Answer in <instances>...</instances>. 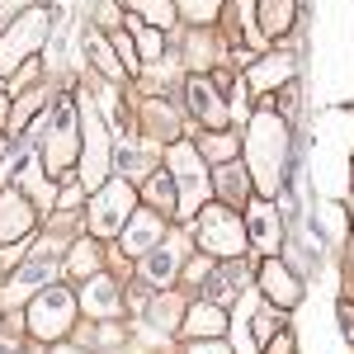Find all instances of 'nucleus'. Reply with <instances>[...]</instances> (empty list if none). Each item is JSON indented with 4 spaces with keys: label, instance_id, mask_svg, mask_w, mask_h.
Segmentation results:
<instances>
[{
    "label": "nucleus",
    "instance_id": "15",
    "mask_svg": "<svg viewBox=\"0 0 354 354\" xmlns=\"http://www.w3.org/2000/svg\"><path fill=\"white\" fill-rule=\"evenodd\" d=\"M222 326H227V322H222L218 307H194L185 330H189V335H222Z\"/></svg>",
    "mask_w": 354,
    "mask_h": 354
},
{
    "label": "nucleus",
    "instance_id": "2",
    "mask_svg": "<svg viewBox=\"0 0 354 354\" xmlns=\"http://www.w3.org/2000/svg\"><path fill=\"white\" fill-rule=\"evenodd\" d=\"M71 317H76V298L66 288H43V298L28 307V326H33V335H43V340L66 335Z\"/></svg>",
    "mask_w": 354,
    "mask_h": 354
},
{
    "label": "nucleus",
    "instance_id": "14",
    "mask_svg": "<svg viewBox=\"0 0 354 354\" xmlns=\"http://www.w3.org/2000/svg\"><path fill=\"white\" fill-rule=\"evenodd\" d=\"M53 270H57L53 255H38V260H28L24 270H19V279H15V288H10V298H24L28 288H33V283H43V279H48Z\"/></svg>",
    "mask_w": 354,
    "mask_h": 354
},
{
    "label": "nucleus",
    "instance_id": "16",
    "mask_svg": "<svg viewBox=\"0 0 354 354\" xmlns=\"http://www.w3.org/2000/svg\"><path fill=\"white\" fill-rule=\"evenodd\" d=\"M142 270H147V279H151V283H165V279H170V274H175V250H147V265H142Z\"/></svg>",
    "mask_w": 354,
    "mask_h": 354
},
{
    "label": "nucleus",
    "instance_id": "23",
    "mask_svg": "<svg viewBox=\"0 0 354 354\" xmlns=\"http://www.w3.org/2000/svg\"><path fill=\"white\" fill-rule=\"evenodd\" d=\"M147 194H151V203H165V208L175 203V189H170V180H165V175H156V180L147 185Z\"/></svg>",
    "mask_w": 354,
    "mask_h": 354
},
{
    "label": "nucleus",
    "instance_id": "24",
    "mask_svg": "<svg viewBox=\"0 0 354 354\" xmlns=\"http://www.w3.org/2000/svg\"><path fill=\"white\" fill-rule=\"evenodd\" d=\"M185 10H189L194 19H208V15L218 10V0H185Z\"/></svg>",
    "mask_w": 354,
    "mask_h": 354
},
{
    "label": "nucleus",
    "instance_id": "27",
    "mask_svg": "<svg viewBox=\"0 0 354 354\" xmlns=\"http://www.w3.org/2000/svg\"><path fill=\"white\" fill-rule=\"evenodd\" d=\"M189 354H232V350H227V345H222V340H218V345H194Z\"/></svg>",
    "mask_w": 354,
    "mask_h": 354
},
{
    "label": "nucleus",
    "instance_id": "25",
    "mask_svg": "<svg viewBox=\"0 0 354 354\" xmlns=\"http://www.w3.org/2000/svg\"><path fill=\"white\" fill-rule=\"evenodd\" d=\"M270 354H293V340L279 330V335H274V345H270Z\"/></svg>",
    "mask_w": 354,
    "mask_h": 354
},
{
    "label": "nucleus",
    "instance_id": "4",
    "mask_svg": "<svg viewBox=\"0 0 354 354\" xmlns=\"http://www.w3.org/2000/svg\"><path fill=\"white\" fill-rule=\"evenodd\" d=\"M198 245L208 250V255H241V222L232 218L227 208H203V218H198Z\"/></svg>",
    "mask_w": 354,
    "mask_h": 354
},
{
    "label": "nucleus",
    "instance_id": "21",
    "mask_svg": "<svg viewBox=\"0 0 354 354\" xmlns=\"http://www.w3.org/2000/svg\"><path fill=\"white\" fill-rule=\"evenodd\" d=\"M236 283H241V274H236V270H232V274H218L208 293H213V298H218V302H227V298H236V293H241Z\"/></svg>",
    "mask_w": 354,
    "mask_h": 354
},
{
    "label": "nucleus",
    "instance_id": "3",
    "mask_svg": "<svg viewBox=\"0 0 354 354\" xmlns=\"http://www.w3.org/2000/svg\"><path fill=\"white\" fill-rule=\"evenodd\" d=\"M43 38H48V15H38V10L24 15L19 24H10V33L0 38V76H5V71H15V66H19V62H24Z\"/></svg>",
    "mask_w": 354,
    "mask_h": 354
},
{
    "label": "nucleus",
    "instance_id": "20",
    "mask_svg": "<svg viewBox=\"0 0 354 354\" xmlns=\"http://www.w3.org/2000/svg\"><path fill=\"white\" fill-rule=\"evenodd\" d=\"M279 330H283V317H279V312H260V317H255V340H265V345H270Z\"/></svg>",
    "mask_w": 354,
    "mask_h": 354
},
{
    "label": "nucleus",
    "instance_id": "9",
    "mask_svg": "<svg viewBox=\"0 0 354 354\" xmlns=\"http://www.w3.org/2000/svg\"><path fill=\"white\" fill-rule=\"evenodd\" d=\"M24 227H28V203L10 189L5 198H0V241H15Z\"/></svg>",
    "mask_w": 354,
    "mask_h": 354
},
{
    "label": "nucleus",
    "instance_id": "19",
    "mask_svg": "<svg viewBox=\"0 0 354 354\" xmlns=\"http://www.w3.org/2000/svg\"><path fill=\"white\" fill-rule=\"evenodd\" d=\"M128 24H133L137 38H142V57H147V62H156V57H161V33H156V28H147L142 19H128Z\"/></svg>",
    "mask_w": 354,
    "mask_h": 354
},
{
    "label": "nucleus",
    "instance_id": "26",
    "mask_svg": "<svg viewBox=\"0 0 354 354\" xmlns=\"http://www.w3.org/2000/svg\"><path fill=\"white\" fill-rule=\"evenodd\" d=\"M340 322H345V335L354 340V307H350V302H340Z\"/></svg>",
    "mask_w": 354,
    "mask_h": 354
},
{
    "label": "nucleus",
    "instance_id": "5",
    "mask_svg": "<svg viewBox=\"0 0 354 354\" xmlns=\"http://www.w3.org/2000/svg\"><path fill=\"white\" fill-rule=\"evenodd\" d=\"M128 213H133V189H128V185H109V189L95 198L90 227H95L100 236H109V232H118V227L128 222Z\"/></svg>",
    "mask_w": 354,
    "mask_h": 354
},
{
    "label": "nucleus",
    "instance_id": "17",
    "mask_svg": "<svg viewBox=\"0 0 354 354\" xmlns=\"http://www.w3.org/2000/svg\"><path fill=\"white\" fill-rule=\"evenodd\" d=\"M283 76H288V62H279V57H270V62H260V66L250 71V81L260 85V90H265V85H279Z\"/></svg>",
    "mask_w": 354,
    "mask_h": 354
},
{
    "label": "nucleus",
    "instance_id": "28",
    "mask_svg": "<svg viewBox=\"0 0 354 354\" xmlns=\"http://www.w3.org/2000/svg\"><path fill=\"white\" fill-rule=\"evenodd\" d=\"M62 354H71V350H62Z\"/></svg>",
    "mask_w": 354,
    "mask_h": 354
},
{
    "label": "nucleus",
    "instance_id": "18",
    "mask_svg": "<svg viewBox=\"0 0 354 354\" xmlns=\"http://www.w3.org/2000/svg\"><path fill=\"white\" fill-rule=\"evenodd\" d=\"M288 19H293V5H288V0H265V28H270V33H283Z\"/></svg>",
    "mask_w": 354,
    "mask_h": 354
},
{
    "label": "nucleus",
    "instance_id": "13",
    "mask_svg": "<svg viewBox=\"0 0 354 354\" xmlns=\"http://www.w3.org/2000/svg\"><path fill=\"white\" fill-rule=\"evenodd\" d=\"M189 109L203 118V123H227V109L218 104V95L208 90V81H189Z\"/></svg>",
    "mask_w": 354,
    "mask_h": 354
},
{
    "label": "nucleus",
    "instance_id": "1",
    "mask_svg": "<svg viewBox=\"0 0 354 354\" xmlns=\"http://www.w3.org/2000/svg\"><path fill=\"white\" fill-rule=\"evenodd\" d=\"M250 161H255V185L274 194L283 185V161H288V133L274 113H260L250 128Z\"/></svg>",
    "mask_w": 354,
    "mask_h": 354
},
{
    "label": "nucleus",
    "instance_id": "22",
    "mask_svg": "<svg viewBox=\"0 0 354 354\" xmlns=\"http://www.w3.org/2000/svg\"><path fill=\"white\" fill-rule=\"evenodd\" d=\"M218 189L227 194V198H241V194H245V185H241V170L222 165V170H218Z\"/></svg>",
    "mask_w": 354,
    "mask_h": 354
},
{
    "label": "nucleus",
    "instance_id": "6",
    "mask_svg": "<svg viewBox=\"0 0 354 354\" xmlns=\"http://www.w3.org/2000/svg\"><path fill=\"white\" fill-rule=\"evenodd\" d=\"M170 165H175L180 185H185V208H194V198L208 194V180H203V165L194 156V147H175V151H170Z\"/></svg>",
    "mask_w": 354,
    "mask_h": 354
},
{
    "label": "nucleus",
    "instance_id": "12",
    "mask_svg": "<svg viewBox=\"0 0 354 354\" xmlns=\"http://www.w3.org/2000/svg\"><path fill=\"white\" fill-rule=\"evenodd\" d=\"M156 236H161V218H156V213H137V222L128 227V236H123V245H128L133 255H147Z\"/></svg>",
    "mask_w": 354,
    "mask_h": 354
},
{
    "label": "nucleus",
    "instance_id": "8",
    "mask_svg": "<svg viewBox=\"0 0 354 354\" xmlns=\"http://www.w3.org/2000/svg\"><path fill=\"white\" fill-rule=\"evenodd\" d=\"M260 283H265V293H270V302H274V307H293V302H298V279H293V274L283 270L279 260H270V265H265Z\"/></svg>",
    "mask_w": 354,
    "mask_h": 354
},
{
    "label": "nucleus",
    "instance_id": "11",
    "mask_svg": "<svg viewBox=\"0 0 354 354\" xmlns=\"http://www.w3.org/2000/svg\"><path fill=\"white\" fill-rule=\"evenodd\" d=\"M81 307L95 312V317H109V312H118V288H113L109 279H95V283H85Z\"/></svg>",
    "mask_w": 354,
    "mask_h": 354
},
{
    "label": "nucleus",
    "instance_id": "7",
    "mask_svg": "<svg viewBox=\"0 0 354 354\" xmlns=\"http://www.w3.org/2000/svg\"><path fill=\"white\" fill-rule=\"evenodd\" d=\"M250 236H255V245H260L265 255H274V250H279L283 227H279V213H274L270 203H250Z\"/></svg>",
    "mask_w": 354,
    "mask_h": 354
},
{
    "label": "nucleus",
    "instance_id": "10",
    "mask_svg": "<svg viewBox=\"0 0 354 354\" xmlns=\"http://www.w3.org/2000/svg\"><path fill=\"white\" fill-rule=\"evenodd\" d=\"M53 142H48V161L53 165H66L71 161V104H62V109L53 113Z\"/></svg>",
    "mask_w": 354,
    "mask_h": 354
}]
</instances>
